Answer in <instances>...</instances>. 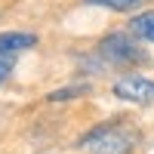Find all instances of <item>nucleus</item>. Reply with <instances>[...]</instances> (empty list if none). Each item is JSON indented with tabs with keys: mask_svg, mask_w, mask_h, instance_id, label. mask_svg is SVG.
<instances>
[{
	"mask_svg": "<svg viewBox=\"0 0 154 154\" xmlns=\"http://www.w3.org/2000/svg\"><path fill=\"white\" fill-rule=\"evenodd\" d=\"M83 148L93 154H126L133 148V139L117 126H99L83 139Z\"/></svg>",
	"mask_w": 154,
	"mask_h": 154,
	"instance_id": "f257e3e1",
	"label": "nucleus"
},
{
	"mask_svg": "<svg viewBox=\"0 0 154 154\" xmlns=\"http://www.w3.org/2000/svg\"><path fill=\"white\" fill-rule=\"evenodd\" d=\"M99 49H102V56L111 59V62H142V59H145L126 34H108L105 40H102Z\"/></svg>",
	"mask_w": 154,
	"mask_h": 154,
	"instance_id": "7ed1b4c3",
	"label": "nucleus"
},
{
	"mask_svg": "<svg viewBox=\"0 0 154 154\" xmlns=\"http://www.w3.org/2000/svg\"><path fill=\"white\" fill-rule=\"evenodd\" d=\"M37 43L34 34H19V31H9V34H0V59H9L12 53L19 49H28Z\"/></svg>",
	"mask_w": 154,
	"mask_h": 154,
	"instance_id": "20e7f679",
	"label": "nucleus"
},
{
	"mask_svg": "<svg viewBox=\"0 0 154 154\" xmlns=\"http://www.w3.org/2000/svg\"><path fill=\"white\" fill-rule=\"evenodd\" d=\"M86 3H99V6H111V9H133L139 0H86Z\"/></svg>",
	"mask_w": 154,
	"mask_h": 154,
	"instance_id": "423d86ee",
	"label": "nucleus"
},
{
	"mask_svg": "<svg viewBox=\"0 0 154 154\" xmlns=\"http://www.w3.org/2000/svg\"><path fill=\"white\" fill-rule=\"evenodd\" d=\"M130 28L136 37H145V40H154V9L151 12H142V16H136L130 22Z\"/></svg>",
	"mask_w": 154,
	"mask_h": 154,
	"instance_id": "39448f33",
	"label": "nucleus"
},
{
	"mask_svg": "<svg viewBox=\"0 0 154 154\" xmlns=\"http://www.w3.org/2000/svg\"><path fill=\"white\" fill-rule=\"evenodd\" d=\"M114 96H120L133 105H151L154 102V80L139 74H123L114 80Z\"/></svg>",
	"mask_w": 154,
	"mask_h": 154,
	"instance_id": "f03ea898",
	"label": "nucleus"
},
{
	"mask_svg": "<svg viewBox=\"0 0 154 154\" xmlns=\"http://www.w3.org/2000/svg\"><path fill=\"white\" fill-rule=\"evenodd\" d=\"M9 71H12V59H0V83L9 77Z\"/></svg>",
	"mask_w": 154,
	"mask_h": 154,
	"instance_id": "0eeeda50",
	"label": "nucleus"
}]
</instances>
